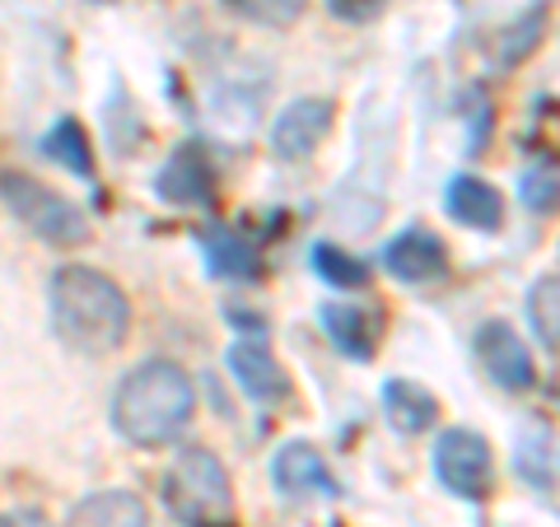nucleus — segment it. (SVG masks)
<instances>
[{
	"instance_id": "nucleus-16",
	"label": "nucleus",
	"mask_w": 560,
	"mask_h": 527,
	"mask_svg": "<svg viewBox=\"0 0 560 527\" xmlns=\"http://www.w3.org/2000/svg\"><path fill=\"white\" fill-rule=\"evenodd\" d=\"M66 527H150V508L131 490H98L70 508Z\"/></svg>"
},
{
	"instance_id": "nucleus-5",
	"label": "nucleus",
	"mask_w": 560,
	"mask_h": 527,
	"mask_svg": "<svg viewBox=\"0 0 560 527\" xmlns=\"http://www.w3.org/2000/svg\"><path fill=\"white\" fill-rule=\"evenodd\" d=\"M434 477L448 490L453 500H486L495 490V453H490V438L453 425L434 438Z\"/></svg>"
},
{
	"instance_id": "nucleus-6",
	"label": "nucleus",
	"mask_w": 560,
	"mask_h": 527,
	"mask_svg": "<svg viewBox=\"0 0 560 527\" xmlns=\"http://www.w3.org/2000/svg\"><path fill=\"white\" fill-rule=\"evenodd\" d=\"M471 355H477L481 374L504 393H528L537 383V364L528 355V346H523L518 331L510 323H500V318H490V323L477 327V337H471Z\"/></svg>"
},
{
	"instance_id": "nucleus-12",
	"label": "nucleus",
	"mask_w": 560,
	"mask_h": 527,
	"mask_svg": "<svg viewBox=\"0 0 560 527\" xmlns=\"http://www.w3.org/2000/svg\"><path fill=\"white\" fill-rule=\"evenodd\" d=\"M318 323L327 331V341L337 346V355L370 364L378 355V313L360 308V304H323Z\"/></svg>"
},
{
	"instance_id": "nucleus-4",
	"label": "nucleus",
	"mask_w": 560,
	"mask_h": 527,
	"mask_svg": "<svg viewBox=\"0 0 560 527\" xmlns=\"http://www.w3.org/2000/svg\"><path fill=\"white\" fill-rule=\"evenodd\" d=\"M0 201L10 206V215L24 224L33 238L51 243V248H84L90 243V215L61 197V191L43 187L38 178H28L20 168H0Z\"/></svg>"
},
{
	"instance_id": "nucleus-7",
	"label": "nucleus",
	"mask_w": 560,
	"mask_h": 527,
	"mask_svg": "<svg viewBox=\"0 0 560 527\" xmlns=\"http://www.w3.org/2000/svg\"><path fill=\"white\" fill-rule=\"evenodd\" d=\"M154 191L168 206H215V164H210V154L197 140H187V145H178L164 160Z\"/></svg>"
},
{
	"instance_id": "nucleus-13",
	"label": "nucleus",
	"mask_w": 560,
	"mask_h": 527,
	"mask_svg": "<svg viewBox=\"0 0 560 527\" xmlns=\"http://www.w3.org/2000/svg\"><path fill=\"white\" fill-rule=\"evenodd\" d=\"M444 210L458 224H471L481 234H495L504 224V197L486 178H471V173H458L444 191Z\"/></svg>"
},
{
	"instance_id": "nucleus-20",
	"label": "nucleus",
	"mask_w": 560,
	"mask_h": 527,
	"mask_svg": "<svg viewBox=\"0 0 560 527\" xmlns=\"http://www.w3.org/2000/svg\"><path fill=\"white\" fill-rule=\"evenodd\" d=\"M528 323L537 331L541 350L556 355V346H560V276L556 271H547L533 285V294H528Z\"/></svg>"
},
{
	"instance_id": "nucleus-25",
	"label": "nucleus",
	"mask_w": 560,
	"mask_h": 527,
	"mask_svg": "<svg viewBox=\"0 0 560 527\" xmlns=\"http://www.w3.org/2000/svg\"><path fill=\"white\" fill-rule=\"evenodd\" d=\"M0 527H51L38 508H14V514H0Z\"/></svg>"
},
{
	"instance_id": "nucleus-10",
	"label": "nucleus",
	"mask_w": 560,
	"mask_h": 527,
	"mask_svg": "<svg viewBox=\"0 0 560 527\" xmlns=\"http://www.w3.org/2000/svg\"><path fill=\"white\" fill-rule=\"evenodd\" d=\"M271 481H276V490H285V495H327V500L341 495V485L331 477V467L323 462V453L313 444H304V438L276 448Z\"/></svg>"
},
{
	"instance_id": "nucleus-24",
	"label": "nucleus",
	"mask_w": 560,
	"mask_h": 527,
	"mask_svg": "<svg viewBox=\"0 0 560 527\" xmlns=\"http://www.w3.org/2000/svg\"><path fill=\"white\" fill-rule=\"evenodd\" d=\"M388 10V0H327V14L341 24H374Z\"/></svg>"
},
{
	"instance_id": "nucleus-23",
	"label": "nucleus",
	"mask_w": 560,
	"mask_h": 527,
	"mask_svg": "<svg viewBox=\"0 0 560 527\" xmlns=\"http://www.w3.org/2000/svg\"><path fill=\"white\" fill-rule=\"evenodd\" d=\"M523 206L533 210V215H551L556 210V164H533L528 173H523V187H518Z\"/></svg>"
},
{
	"instance_id": "nucleus-8",
	"label": "nucleus",
	"mask_w": 560,
	"mask_h": 527,
	"mask_svg": "<svg viewBox=\"0 0 560 527\" xmlns=\"http://www.w3.org/2000/svg\"><path fill=\"white\" fill-rule=\"evenodd\" d=\"M383 267L393 280H407V285H425V280H440L448 271V248L440 234L430 230H401L397 238L383 243Z\"/></svg>"
},
{
	"instance_id": "nucleus-2",
	"label": "nucleus",
	"mask_w": 560,
	"mask_h": 527,
	"mask_svg": "<svg viewBox=\"0 0 560 527\" xmlns=\"http://www.w3.org/2000/svg\"><path fill=\"white\" fill-rule=\"evenodd\" d=\"M191 411H197L191 378L168 360H150L131 368L113 393V425L136 448H164L168 438L187 430Z\"/></svg>"
},
{
	"instance_id": "nucleus-19",
	"label": "nucleus",
	"mask_w": 560,
	"mask_h": 527,
	"mask_svg": "<svg viewBox=\"0 0 560 527\" xmlns=\"http://www.w3.org/2000/svg\"><path fill=\"white\" fill-rule=\"evenodd\" d=\"M514 471L523 481H528L533 490H541V495H556V438L551 434H523L518 438V448H514Z\"/></svg>"
},
{
	"instance_id": "nucleus-3",
	"label": "nucleus",
	"mask_w": 560,
	"mask_h": 527,
	"mask_svg": "<svg viewBox=\"0 0 560 527\" xmlns=\"http://www.w3.org/2000/svg\"><path fill=\"white\" fill-rule=\"evenodd\" d=\"M160 495L183 527H234V485L210 448H183L164 471Z\"/></svg>"
},
{
	"instance_id": "nucleus-1",
	"label": "nucleus",
	"mask_w": 560,
	"mask_h": 527,
	"mask_svg": "<svg viewBox=\"0 0 560 527\" xmlns=\"http://www.w3.org/2000/svg\"><path fill=\"white\" fill-rule=\"evenodd\" d=\"M51 327L80 355H113L131 331V304L113 276L61 267L51 276Z\"/></svg>"
},
{
	"instance_id": "nucleus-17",
	"label": "nucleus",
	"mask_w": 560,
	"mask_h": 527,
	"mask_svg": "<svg viewBox=\"0 0 560 527\" xmlns=\"http://www.w3.org/2000/svg\"><path fill=\"white\" fill-rule=\"evenodd\" d=\"M43 154H47L51 164L70 168V173H75V178H84V183L94 178V145H90V131H84L75 117H61L57 127L43 136Z\"/></svg>"
},
{
	"instance_id": "nucleus-11",
	"label": "nucleus",
	"mask_w": 560,
	"mask_h": 527,
	"mask_svg": "<svg viewBox=\"0 0 560 527\" xmlns=\"http://www.w3.org/2000/svg\"><path fill=\"white\" fill-rule=\"evenodd\" d=\"M230 374L243 388V397H253V401H280L290 393L285 368H280V360L271 355V346L261 337H238L230 346Z\"/></svg>"
},
{
	"instance_id": "nucleus-14",
	"label": "nucleus",
	"mask_w": 560,
	"mask_h": 527,
	"mask_svg": "<svg viewBox=\"0 0 560 527\" xmlns=\"http://www.w3.org/2000/svg\"><path fill=\"white\" fill-rule=\"evenodd\" d=\"M383 415H388V425L397 434H425L434 420H440V401H434L430 388H420L411 378H388L383 383Z\"/></svg>"
},
{
	"instance_id": "nucleus-15",
	"label": "nucleus",
	"mask_w": 560,
	"mask_h": 527,
	"mask_svg": "<svg viewBox=\"0 0 560 527\" xmlns=\"http://www.w3.org/2000/svg\"><path fill=\"white\" fill-rule=\"evenodd\" d=\"M201 253H206L210 276H220V280H257L261 276L257 248L243 234H234L230 224H206L201 230Z\"/></svg>"
},
{
	"instance_id": "nucleus-21",
	"label": "nucleus",
	"mask_w": 560,
	"mask_h": 527,
	"mask_svg": "<svg viewBox=\"0 0 560 527\" xmlns=\"http://www.w3.org/2000/svg\"><path fill=\"white\" fill-rule=\"evenodd\" d=\"M313 271H318V280H327L331 290H364L370 285V267H364L360 257H350L346 248H337V243H313Z\"/></svg>"
},
{
	"instance_id": "nucleus-22",
	"label": "nucleus",
	"mask_w": 560,
	"mask_h": 527,
	"mask_svg": "<svg viewBox=\"0 0 560 527\" xmlns=\"http://www.w3.org/2000/svg\"><path fill=\"white\" fill-rule=\"evenodd\" d=\"M224 10L261 28H290L308 10V0H224Z\"/></svg>"
},
{
	"instance_id": "nucleus-9",
	"label": "nucleus",
	"mask_w": 560,
	"mask_h": 527,
	"mask_svg": "<svg viewBox=\"0 0 560 527\" xmlns=\"http://www.w3.org/2000/svg\"><path fill=\"white\" fill-rule=\"evenodd\" d=\"M327 131H331V103L327 98H294L290 108H280V117L271 121V150L280 160H308Z\"/></svg>"
},
{
	"instance_id": "nucleus-18",
	"label": "nucleus",
	"mask_w": 560,
	"mask_h": 527,
	"mask_svg": "<svg viewBox=\"0 0 560 527\" xmlns=\"http://www.w3.org/2000/svg\"><path fill=\"white\" fill-rule=\"evenodd\" d=\"M547 20H551V5L547 0H537V5L528 14H518V20L500 33V47H495V61L504 70H514L533 57V51L541 47V33H547Z\"/></svg>"
}]
</instances>
